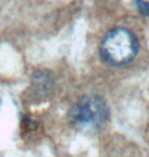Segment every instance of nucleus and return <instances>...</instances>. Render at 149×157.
<instances>
[{
	"label": "nucleus",
	"instance_id": "obj_1",
	"mask_svg": "<svg viewBox=\"0 0 149 157\" xmlns=\"http://www.w3.org/2000/svg\"><path fill=\"white\" fill-rule=\"evenodd\" d=\"M110 115L108 102L98 95L82 96L68 112L70 124L84 133H94L105 127Z\"/></svg>",
	"mask_w": 149,
	"mask_h": 157
},
{
	"label": "nucleus",
	"instance_id": "obj_2",
	"mask_svg": "<svg viewBox=\"0 0 149 157\" xmlns=\"http://www.w3.org/2000/svg\"><path fill=\"white\" fill-rule=\"evenodd\" d=\"M138 47V40L131 31L125 28H116L104 37L99 52L108 64L122 67L135 58Z\"/></svg>",
	"mask_w": 149,
	"mask_h": 157
},
{
	"label": "nucleus",
	"instance_id": "obj_3",
	"mask_svg": "<svg viewBox=\"0 0 149 157\" xmlns=\"http://www.w3.org/2000/svg\"><path fill=\"white\" fill-rule=\"evenodd\" d=\"M34 87L36 88V92L40 96L46 95L51 91L53 87V80L50 74L47 71H40L34 77Z\"/></svg>",
	"mask_w": 149,
	"mask_h": 157
},
{
	"label": "nucleus",
	"instance_id": "obj_4",
	"mask_svg": "<svg viewBox=\"0 0 149 157\" xmlns=\"http://www.w3.org/2000/svg\"><path fill=\"white\" fill-rule=\"evenodd\" d=\"M40 131L39 122L30 117H24L21 121V135L24 137L37 136Z\"/></svg>",
	"mask_w": 149,
	"mask_h": 157
},
{
	"label": "nucleus",
	"instance_id": "obj_5",
	"mask_svg": "<svg viewBox=\"0 0 149 157\" xmlns=\"http://www.w3.org/2000/svg\"><path fill=\"white\" fill-rule=\"evenodd\" d=\"M134 2L142 14L149 17V0H134Z\"/></svg>",
	"mask_w": 149,
	"mask_h": 157
}]
</instances>
